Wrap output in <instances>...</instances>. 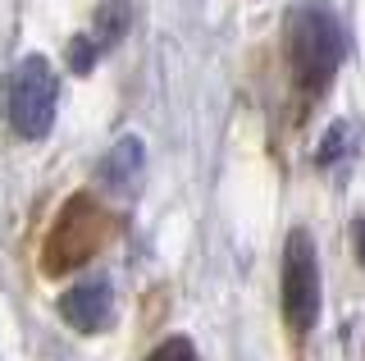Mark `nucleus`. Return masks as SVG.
<instances>
[{
    "mask_svg": "<svg viewBox=\"0 0 365 361\" xmlns=\"http://www.w3.org/2000/svg\"><path fill=\"white\" fill-rule=\"evenodd\" d=\"M342 146H347V123H334V128H329V138H324V146H319V161H334Z\"/></svg>",
    "mask_w": 365,
    "mask_h": 361,
    "instance_id": "9",
    "label": "nucleus"
},
{
    "mask_svg": "<svg viewBox=\"0 0 365 361\" xmlns=\"http://www.w3.org/2000/svg\"><path fill=\"white\" fill-rule=\"evenodd\" d=\"M128 32V0H106V5L96 9V28H91V41H96L101 51H110L114 41Z\"/></svg>",
    "mask_w": 365,
    "mask_h": 361,
    "instance_id": "6",
    "label": "nucleus"
},
{
    "mask_svg": "<svg viewBox=\"0 0 365 361\" xmlns=\"http://www.w3.org/2000/svg\"><path fill=\"white\" fill-rule=\"evenodd\" d=\"M96 60H101V46L91 41V32L68 41V69H73V73H91V69H96Z\"/></svg>",
    "mask_w": 365,
    "mask_h": 361,
    "instance_id": "8",
    "label": "nucleus"
},
{
    "mask_svg": "<svg viewBox=\"0 0 365 361\" xmlns=\"http://www.w3.org/2000/svg\"><path fill=\"white\" fill-rule=\"evenodd\" d=\"M288 60L306 92H324L347 60V32L329 0H297L288 9Z\"/></svg>",
    "mask_w": 365,
    "mask_h": 361,
    "instance_id": "1",
    "label": "nucleus"
},
{
    "mask_svg": "<svg viewBox=\"0 0 365 361\" xmlns=\"http://www.w3.org/2000/svg\"><path fill=\"white\" fill-rule=\"evenodd\" d=\"M356 256H361V265H365V220L356 224Z\"/></svg>",
    "mask_w": 365,
    "mask_h": 361,
    "instance_id": "10",
    "label": "nucleus"
},
{
    "mask_svg": "<svg viewBox=\"0 0 365 361\" xmlns=\"http://www.w3.org/2000/svg\"><path fill=\"white\" fill-rule=\"evenodd\" d=\"M146 361H201V357H197V343H192L187 334H169V338H160L151 347Z\"/></svg>",
    "mask_w": 365,
    "mask_h": 361,
    "instance_id": "7",
    "label": "nucleus"
},
{
    "mask_svg": "<svg viewBox=\"0 0 365 361\" xmlns=\"http://www.w3.org/2000/svg\"><path fill=\"white\" fill-rule=\"evenodd\" d=\"M142 178H146V151H142V142H137V138H119L106 151V161H101V183H106L114 197H137Z\"/></svg>",
    "mask_w": 365,
    "mask_h": 361,
    "instance_id": "5",
    "label": "nucleus"
},
{
    "mask_svg": "<svg viewBox=\"0 0 365 361\" xmlns=\"http://www.w3.org/2000/svg\"><path fill=\"white\" fill-rule=\"evenodd\" d=\"M283 315L292 334H311L319 320V256L306 229H292L283 247Z\"/></svg>",
    "mask_w": 365,
    "mask_h": 361,
    "instance_id": "3",
    "label": "nucleus"
},
{
    "mask_svg": "<svg viewBox=\"0 0 365 361\" xmlns=\"http://www.w3.org/2000/svg\"><path fill=\"white\" fill-rule=\"evenodd\" d=\"M0 110H5L9 128L23 142H37L51 133L55 110H60V78H55L46 55H23L0 83Z\"/></svg>",
    "mask_w": 365,
    "mask_h": 361,
    "instance_id": "2",
    "label": "nucleus"
},
{
    "mask_svg": "<svg viewBox=\"0 0 365 361\" xmlns=\"http://www.w3.org/2000/svg\"><path fill=\"white\" fill-rule=\"evenodd\" d=\"M60 315L78 334H106L114 320V288L110 279H78L60 293Z\"/></svg>",
    "mask_w": 365,
    "mask_h": 361,
    "instance_id": "4",
    "label": "nucleus"
}]
</instances>
